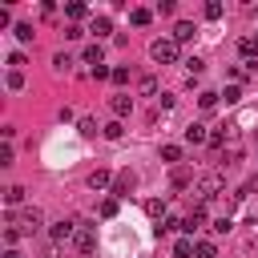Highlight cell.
Masks as SVG:
<instances>
[{
	"label": "cell",
	"mask_w": 258,
	"mask_h": 258,
	"mask_svg": "<svg viewBox=\"0 0 258 258\" xmlns=\"http://www.w3.org/2000/svg\"><path fill=\"white\" fill-rule=\"evenodd\" d=\"M0 165H12V141L0 145Z\"/></svg>",
	"instance_id": "obj_35"
},
{
	"label": "cell",
	"mask_w": 258,
	"mask_h": 258,
	"mask_svg": "<svg viewBox=\"0 0 258 258\" xmlns=\"http://www.w3.org/2000/svg\"><path fill=\"white\" fill-rule=\"evenodd\" d=\"M185 69H189V77H198V73L206 69V60H202V56H189V60H185Z\"/></svg>",
	"instance_id": "obj_30"
},
{
	"label": "cell",
	"mask_w": 258,
	"mask_h": 258,
	"mask_svg": "<svg viewBox=\"0 0 258 258\" xmlns=\"http://www.w3.org/2000/svg\"><path fill=\"white\" fill-rule=\"evenodd\" d=\"M169 181H173V189H185V185L194 181V173H189L185 165H173V173H169Z\"/></svg>",
	"instance_id": "obj_13"
},
{
	"label": "cell",
	"mask_w": 258,
	"mask_h": 258,
	"mask_svg": "<svg viewBox=\"0 0 258 258\" xmlns=\"http://www.w3.org/2000/svg\"><path fill=\"white\" fill-rule=\"evenodd\" d=\"M4 242H8V250H12V246L20 242V230H16V226H4Z\"/></svg>",
	"instance_id": "obj_32"
},
{
	"label": "cell",
	"mask_w": 258,
	"mask_h": 258,
	"mask_svg": "<svg viewBox=\"0 0 258 258\" xmlns=\"http://www.w3.org/2000/svg\"><path fill=\"white\" fill-rule=\"evenodd\" d=\"M109 109H113L117 117H129V113H133V97H129V93H117V97L109 101Z\"/></svg>",
	"instance_id": "obj_8"
},
{
	"label": "cell",
	"mask_w": 258,
	"mask_h": 258,
	"mask_svg": "<svg viewBox=\"0 0 258 258\" xmlns=\"http://www.w3.org/2000/svg\"><path fill=\"white\" fill-rule=\"evenodd\" d=\"M254 40H258V36H254Z\"/></svg>",
	"instance_id": "obj_39"
},
{
	"label": "cell",
	"mask_w": 258,
	"mask_h": 258,
	"mask_svg": "<svg viewBox=\"0 0 258 258\" xmlns=\"http://www.w3.org/2000/svg\"><path fill=\"white\" fill-rule=\"evenodd\" d=\"M4 222H8V226H16V230H20V234H36V230H40V226H44V214H40V210H36V206H28V210H24V214H20V218H16V214H12V210H8V218H4Z\"/></svg>",
	"instance_id": "obj_1"
},
{
	"label": "cell",
	"mask_w": 258,
	"mask_h": 258,
	"mask_svg": "<svg viewBox=\"0 0 258 258\" xmlns=\"http://www.w3.org/2000/svg\"><path fill=\"white\" fill-rule=\"evenodd\" d=\"M73 246H77L81 254H93V246H97V230H93V226H77V234H73Z\"/></svg>",
	"instance_id": "obj_5"
},
{
	"label": "cell",
	"mask_w": 258,
	"mask_h": 258,
	"mask_svg": "<svg viewBox=\"0 0 258 258\" xmlns=\"http://www.w3.org/2000/svg\"><path fill=\"white\" fill-rule=\"evenodd\" d=\"M137 93H141V97H157V81H153V77H141V81H137Z\"/></svg>",
	"instance_id": "obj_18"
},
{
	"label": "cell",
	"mask_w": 258,
	"mask_h": 258,
	"mask_svg": "<svg viewBox=\"0 0 258 258\" xmlns=\"http://www.w3.org/2000/svg\"><path fill=\"white\" fill-rule=\"evenodd\" d=\"M77 226H81L77 218H60V222H52V230H48V234H52V242H73Z\"/></svg>",
	"instance_id": "obj_4"
},
{
	"label": "cell",
	"mask_w": 258,
	"mask_h": 258,
	"mask_svg": "<svg viewBox=\"0 0 258 258\" xmlns=\"http://www.w3.org/2000/svg\"><path fill=\"white\" fill-rule=\"evenodd\" d=\"M109 185H113V173L109 169H93L89 173V189H109Z\"/></svg>",
	"instance_id": "obj_10"
},
{
	"label": "cell",
	"mask_w": 258,
	"mask_h": 258,
	"mask_svg": "<svg viewBox=\"0 0 258 258\" xmlns=\"http://www.w3.org/2000/svg\"><path fill=\"white\" fill-rule=\"evenodd\" d=\"M222 185H226V181H222V173H202V177H198V185H194V189H198V202H214V198L222 194Z\"/></svg>",
	"instance_id": "obj_2"
},
{
	"label": "cell",
	"mask_w": 258,
	"mask_h": 258,
	"mask_svg": "<svg viewBox=\"0 0 258 258\" xmlns=\"http://www.w3.org/2000/svg\"><path fill=\"white\" fill-rule=\"evenodd\" d=\"M52 69H56V73H69V69H73V56H69V52H56V56H52Z\"/></svg>",
	"instance_id": "obj_19"
},
{
	"label": "cell",
	"mask_w": 258,
	"mask_h": 258,
	"mask_svg": "<svg viewBox=\"0 0 258 258\" xmlns=\"http://www.w3.org/2000/svg\"><path fill=\"white\" fill-rule=\"evenodd\" d=\"M4 85H8V89H24V73H20V69H12V73H8V81H4Z\"/></svg>",
	"instance_id": "obj_28"
},
{
	"label": "cell",
	"mask_w": 258,
	"mask_h": 258,
	"mask_svg": "<svg viewBox=\"0 0 258 258\" xmlns=\"http://www.w3.org/2000/svg\"><path fill=\"white\" fill-rule=\"evenodd\" d=\"M89 32L105 36V32H113V20H109V16H93V28H89Z\"/></svg>",
	"instance_id": "obj_17"
},
{
	"label": "cell",
	"mask_w": 258,
	"mask_h": 258,
	"mask_svg": "<svg viewBox=\"0 0 258 258\" xmlns=\"http://www.w3.org/2000/svg\"><path fill=\"white\" fill-rule=\"evenodd\" d=\"M109 81H113V85H129V69H113Z\"/></svg>",
	"instance_id": "obj_34"
},
{
	"label": "cell",
	"mask_w": 258,
	"mask_h": 258,
	"mask_svg": "<svg viewBox=\"0 0 258 258\" xmlns=\"http://www.w3.org/2000/svg\"><path fill=\"white\" fill-rule=\"evenodd\" d=\"M218 97H222V93L206 89V93H198V105H202V109H214V105H218Z\"/></svg>",
	"instance_id": "obj_20"
},
{
	"label": "cell",
	"mask_w": 258,
	"mask_h": 258,
	"mask_svg": "<svg viewBox=\"0 0 258 258\" xmlns=\"http://www.w3.org/2000/svg\"><path fill=\"white\" fill-rule=\"evenodd\" d=\"M218 250H214V242L210 238H198V258H214Z\"/></svg>",
	"instance_id": "obj_27"
},
{
	"label": "cell",
	"mask_w": 258,
	"mask_h": 258,
	"mask_svg": "<svg viewBox=\"0 0 258 258\" xmlns=\"http://www.w3.org/2000/svg\"><path fill=\"white\" fill-rule=\"evenodd\" d=\"M85 12H89V8H85L81 0H73V4H64V16H73V20H81Z\"/></svg>",
	"instance_id": "obj_23"
},
{
	"label": "cell",
	"mask_w": 258,
	"mask_h": 258,
	"mask_svg": "<svg viewBox=\"0 0 258 258\" xmlns=\"http://www.w3.org/2000/svg\"><path fill=\"white\" fill-rule=\"evenodd\" d=\"M218 16H222V4L210 0V4H206V20H218Z\"/></svg>",
	"instance_id": "obj_33"
},
{
	"label": "cell",
	"mask_w": 258,
	"mask_h": 258,
	"mask_svg": "<svg viewBox=\"0 0 258 258\" xmlns=\"http://www.w3.org/2000/svg\"><path fill=\"white\" fill-rule=\"evenodd\" d=\"M129 20H133L137 28H145V24L153 20V8H133V12H129Z\"/></svg>",
	"instance_id": "obj_16"
},
{
	"label": "cell",
	"mask_w": 258,
	"mask_h": 258,
	"mask_svg": "<svg viewBox=\"0 0 258 258\" xmlns=\"http://www.w3.org/2000/svg\"><path fill=\"white\" fill-rule=\"evenodd\" d=\"M20 202H24V185H8V189H4V206L12 210V206H20Z\"/></svg>",
	"instance_id": "obj_15"
},
{
	"label": "cell",
	"mask_w": 258,
	"mask_h": 258,
	"mask_svg": "<svg viewBox=\"0 0 258 258\" xmlns=\"http://www.w3.org/2000/svg\"><path fill=\"white\" fill-rule=\"evenodd\" d=\"M198 226H206V202H198V206L189 210V218H185V230H189V234H194Z\"/></svg>",
	"instance_id": "obj_11"
},
{
	"label": "cell",
	"mask_w": 258,
	"mask_h": 258,
	"mask_svg": "<svg viewBox=\"0 0 258 258\" xmlns=\"http://www.w3.org/2000/svg\"><path fill=\"white\" fill-rule=\"evenodd\" d=\"M222 97H226V105H238V101H242V89H238V85H226Z\"/></svg>",
	"instance_id": "obj_29"
},
{
	"label": "cell",
	"mask_w": 258,
	"mask_h": 258,
	"mask_svg": "<svg viewBox=\"0 0 258 258\" xmlns=\"http://www.w3.org/2000/svg\"><path fill=\"white\" fill-rule=\"evenodd\" d=\"M16 40H32V24H16Z\"/></svg>",
	"instance_id": "obj_36"
},
{
	"label": "cell",
	"mask_w": 258,
	"mask_h": 258,
	"mask_svg": "<svg viewBox=\"0 0 258 258\" xmlns=\"http://www.w3.org/2000/svg\"><path fill=\"white\" fill-rule=\"evenodd\" d=\"M81 56H85V64H93V69H97V64H105V52H101V44H89Z\"/></svg>",
	"instance_id": "obj_14"
},
{
	"label": "cell",
	"mask_w": 258,
	"mask_h": 258,
	"mask_svg": "<svg viewBox=\"0 0 258 258\" xmlns=\"http://www.w3.org/2000/svg\"><path fill=\"white\" fill-rule=\"evenodd\" d=\"M113 214H117V198H105L101 202V218H113Z\"/></svg>",
	"instance_id": "obj_31"
},
{
	"label": "cell",
	"mask_w": 258,
	"mask_h": 258,
	"mask_svg": "<svg viewBox=\"0 0 258 258\" xmlns=\"http://www.w3.org/2000/svg\"><path fill=\"white\" fill-rule=\"evenodd\" d=\"M185 141H189V145H202V141H210L206 125H198V121H194V125H185Z\"/></svg>",
	"instance_id": "obj_12"
},
{
	"label": "cell",
	"mask_w": 258,
	"mask_h": 258,
	"mask_svg": "<svg viewBox=\"0 0 258 258\" xmlns=\"http://www.w3.org/2000/svg\"><path fill=\"white\" fill-rule=\"evenodd\" d=\"M145 214H149V218H161V214H165V202L149 198V202H145Z\"/></svg>",
	"instance_id": "obj_25"
},
{
	"label": "cell",
	"mask_w": 258,
	"mask_h": 258,
	"mask_svg": "<svg viewBox=\"0 0 258 258\" xmlns=\"http://www.w3.org/2000/svg\"><path fill=\"white\" fill-rule=\"evenodd\" d=\"M230 77H234V81H246V77H250V69H246V64H234V69H230Z\"/></svg>",
	"instance_id": "obj_37"
},
{
	"label": "cell",
	"mask_w": 258,
	"mask_h": 258,
	"mask_svg": "<svg viewBox=\"0 0 258 258\" xmlns=\"http://www.w3.org/2000/svg\"><path fill=\"white\" fill-rule=\"evenodd\" d=\"M101 133H105L109 141H117V137L125 133V125H121V121H109V125H101Z\"/></svg>",
	"instance_id": "obj_22"
},
{
	"label": "cell",
	"mask_w": 258,
	"mask_h": 258,
	"mask_svg": "<svg viewBox=\"0 0 258 258\" xmlns=\"http://www.w3.org/2000/svg\"><path fill=\"white\" fill-rule=\"evenodd\" d=\"M173 258H198V242L194 238H177L173 242Z\"/></svg>",
	"instance_id": "obj_9"
},
{
	"label": "cell",
	"mask_w": 258,
	"mask_h": 258,
	"mask_svg": "<svg viewBox=\"0 0 258 258\" xmlns=\"http://www.w3.org/2000/svg\"><path fill=\"white\" fill-rule=\"evenodd\" d=\"M149 56H153L157 64H173V60H177V40H173V36L153 40V44H149Z\"/></svg>",
	"instance_id": "obj_3"
},
{
	"label": "cell",
	"mask_w": 258,
	"mask_h": 258,
	"mask_svg": "<svg viewBox=\"0 0 258 258\" xmlns=\"http://www.w3.org/2000/svg\"><path fill=\"white\" fill-rule=\"evenodd\" d=\"M161 161H181V145H161Z\"/></svg>",
	"instance_id": "obj_24"
},
{
	"label": "cell",
	"mask_w": 258,
	"mask_h": 258,
	"mask_svg": "<svg viewBox=\"0 0 258 258\" xmlns=\"http://www.w3.org/2000/svg\"><path fill=\"white\" fill-rule=\"evenodd\" d=\"M210 230H214V234H230V214L214 218V222H210Z\"/></svg>",
	"instance_id": "obj_26"
},
{
	"label": "cell",
	"mask_w": 258,
	"mask_h": 258,
	"mask_svg": "<svg viewBox=\"0 0 258 258\" xmlns=\"http://www.w3.org/2000/svg\"><path fill=\"white\" fill-rule=\"evenodd\" d=\"M194 36H198V28H194L189 20H177V24H173V40H177V44H189Z\"/></svg>",
	"instance_id": "obj_7"
},
{
	"label": "cell",
	"mask_w": 258,
	"mask_h": 258,
	"mask_svg": "<svg viewBox=\"0 0 258 258\" xmlns=\"http://www.w3.org/2000/svg\"><path fill=\"white\" fill-rule=\"evenodd\" d=\"M77 129H81L85 137H97V129H101V125H97L93 117H81V121H77Z\"/></svg>",
	"instance_id": "obj_21"
},
{
	"label": "cell",
	"mask_w": 258,
	"mask_h": 258,
	"mask_svg": "<svg viewBox=\"0 0 258 258\" xmlns=\"http://www.w3.org/2000/svg\"><path fill=\"white\" fill-rule=\"evenodd\" d=\"M133 185H137V173H133V169H121V173L113 177V198H125Z\"/></svg>",
	"instance_id": "obj_6"
},
{
	"label": "cell",
	"mask_w": 258,
	"mask_h": 258,
	"mask_svg": "<svg viewBox=\"0 0 258 258\" xmlns=\"http://www.w3.org/2000/svg\"><path fill=\"white\" fill-rule=\"evenodd\" d=\"M4 258H20V254H16V250H4Z\"/></svg>",
	"instance_id": "obj_38"
}]
</instances>
